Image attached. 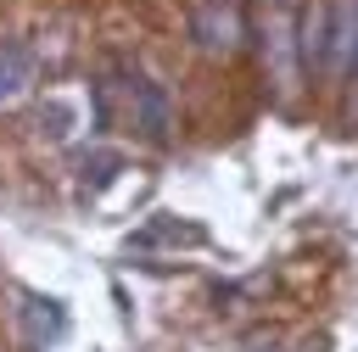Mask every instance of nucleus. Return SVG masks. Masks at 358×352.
I'll return each instance as SVG.
<instances>
[{
  "instance_id": "obj_1",
  "label": "nucleus",
  "mask_w": 358,
  "mask_h": 352,
  "mask_svg": "<svg viewBox=\"0 0 358 352\" xmlns=\"http://www.w3.org/2000/svg\"><path fill=\"white\" fill-rule=\"evenodd\" d=\"M112 89L123 95V106H129V123L145 134V140H168V129H173V112H168V95L145 78V73H117L112 78Z\"/></svg>"
},
{
  "instance_id": "obj_2",
  "label": "nucleus",
  "mask_w": 358,
  "mask_h": 352,
  "mask_svg": "<svg viewBox=\"0 0 358 352\" xmlns=\"http://www.w3.org/2000/svg\"><path fill=\"white\" fill-rule=\"evenodd\" d=\"M330 78H352L358 73V0H330Z\"/></svg>"
},
{
  "instance_id": "obj_3",
  "label": "nucleus",
  "mask_w": 358,
  "mask_h": 352,
  "mask_svg": "<svg viewBox=\"0 0 358 352\" xmlns=\"http://www.w3.org/2000/svg\"><path fill=\"white\" fill-rule=\"evenodd\" d=\"M196 39L207 50H235L246 39V22H241V6L235 0H201L196 6Z\"/></svg>"
},
{
  "instance_id": "obj_4",
  "label": "nucleus",
  "mask_w": 358,
  "mask_h": 352,
  "mask_svg": "<svg viewBox=\"0 0 358 352\" xmlns=\"http://www.w3.org/2000/svg\"><path fill=\"white\" fill-rule=\"evenodd\" d=\"M34 89V50L22 39H0V112Z\"/></svg>"
},
{
  "instance_id": "obj_5",
  "label": "nucleus",
  "mask_w": 358,
  "mask_h": 352,
  "mask_svg": "<svg viewBox=\"0 0 358 352\" xmlns=\"http://www.w3.org/2000/svg\"><path fill=\"white\" fill-rule=\"evenodd\" d=\"M296 61L313 73L330 61V6H302V22H296Z\"/></svg>"
}]
</instances>
